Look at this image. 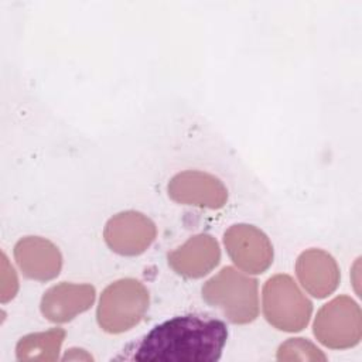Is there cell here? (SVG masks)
I'll return each mask as SVG.
<instances>
[{
    "label": "cell",
    "mask_w": 362,
    "mask_h": 362,
    "mask_svg": "<svg viewBox=\"0 0 362 362\" xmlns=\"http://www.w3.org/2000/svg\"><path fill=\"white\" fill-rule=\"evenodd\" d=\"M228 339L223 321L199 314L174 317L129 344L116 359L215 362Z\"/></svg>",
    "instance_id": "obj_1"
},
{
    "label": "cell",
    "mask_w": 362,
    "mask_h": 362,
    "mask_svg": "<svg viewBox=\"0 0 362 362\" xmlns=\"http://www.w3.org/2000/svg\"><path fill=\"white\" fill-rule=\"evenodd\" d=\"M257 280L225 266L202 286V298L232 324H249L259 315Z\"/></svg>",
    "instance_id": "obj_2"
},
{
    "label": "cell",
    "mask_w": 362,
    "mask_h": 362,
    "mask_svg": "<svg viewBox=\"0 0 362 362\" xmlns=\"http://www.w3.org/2000/svg\"><path fill=\"white\" fill-rule=\"evenodd\" d=\"M147 288L136 279H120L109 284L96 310L99 327L109 334H122L136 327L148 310Z\"/></svg>",
    "instance_id": "obj_3"
},
{
    "label": "cell",
    "mask_w": 362,
    "mask_h": 362,
    "mask_svg": "<svg viewBox=\"0 0 362 362\" xmlns=\"http://www.w3.org/2000/svg\"><path fill=\"white\" fill-rule=\"evenodd\" d=\"M262 303L267 322L286 332L305 328L313 314V303L288 274H276L264 283Z\"/></svg>",
    "instance_id": "obj_4"
},
{
    "label": "cell",
    "mask_w": 362,
    "mask_h": 362,
    "mask_svg": "<svg viewBox=\"0 0 362 362\" xmlns=\"http://www.w3.org/2000/svg\"><path fill=\"white\" fill-rule=\"evenodd\" d=\"M313 331L320 344L331 349H348L362 337V313L356 301L338 296L324 304L314 320Z\"/></svg>",
    "instance_id": "obj_5"
},
{
    "label": "cell",
    "mask_w": 362,
    "mask_h": 362,
    "mask_svg": "<svg viewBox=\"0 0 362 362\" xmlns=\"http://www.w3.org/2000/svg\"><path fill=\"white\" fill-rule=\"evenodd\" d=\"M230 260L245 273H264L273 263V246L267 235L253 225H232L223 235Z\"/></svg>",
    "instance_id": "obj_6"
},
{
    "label": "cell",
    "mask_w": 362,
    "mask_h": 362,
    "mask_svg": "<svg viewBox=\"0 0 362 362\" xmlns=\"http://www.w3.org/2000/svg\"><path fill=\"white\" fill-rule=\"evenodd\" d=\"M156 236L154 222L137 211L116 214L106 222L103 230L109 249L122 256L141 255L150 247Z\"/></svg>",
    "instance_id": "obj_7"
},
{
    "label": "cell",
    "mask_w": 362,
    "mask_h": 362,
    "mask_svg": "<svg viewBox=\"0 0 362 362\" xmlns=\"http://www.w3.org/2000/svg\"><path fill=\"white\" fill-rule=\"evenodd\" d=\"M168 195L173 201L209 209L223 208L228 189L219 178L202 171H182L168 182Z\"/></svg>",
    "instance_id": "obj_8"
},
{
    "label": "cell",
    "mask_w": 362,
    "mask_h": 362,
    "mask_svg": "<svg viewBox=\"0 0 362 362\" xmlns=\"http://www.w3.org/2000/svg\"><path fill=\"white\" fill-rule=\"evenodd\" d=\"M167 260L177 274L187 279H199L218 266L221 249L214 236L199 233L191 236L180 247L170 252Z\"/></svg>",
    "instance_id": "obj_9"
},
{
    "label": "cell",
    "mask_w": 362,
    "mask_h": 362,
    "mask_svg": "<svg viewBox=\"0 0 362 362\" xmlns=\"http://www.w3.org/2000/svg\"><path fill=\"white\" fill-rule=\"evenodd\" d=\"M14 259L27 279L38 281L55 279L62 267L59 249L40 236L20 239L14 246Z\"/></svg>",
    "instance_id": "obj_10"
},
{
    "label": "cell",
    "mask_w": 362,
    "mask_h": 362,
    "mask_svg": "<svg viewBox=\"0 0 362 362\" xmlns=\"http://www.w3.org/2000/svg\"><path fill=\"white\" fill-rule=\"evenodd\" d=\"M95 297L96 293L93 286L64 281L49 287L44 293L40 308L48 321L62 324L89 310Z\"/></svg>",
    "instance_id": "obj_11"
},
{
    "label": "cell",
    "mask_w": 362,
    "mask_h": 362,
    "mask_svg": "<svg viewBox=\"0 0 362 362\" xmlns=\"http://www.w3.org/2000/svg\"><path fill=\"white\" fill-rule=\"evenodd\" d=\"M296 274L301 286L315 298L332 294L341 279L335 259L321 249L303 252L296 262Z\"/></svg>",
    "instance_id": "obj_12"
},
{
    "label": "cell",
    "mask_w": 362,
    "mask_h": 362,
    "mask_svg": "<svg viewBox=\"0 0 362 362\" xmlns=\"http://www.w3.org/2000/svg\"><path fill=\"white\" fill-rule=\"evenodd\" d=\"M64 339L65 329L62 328L24 335L16 345V356L18 361H57Z\"/></svg>",
    "instance_id": "obj_13"
},
{
    "label": "cell",
    "mask_w": 362,
    "mask_h": 362,
    "mask_svg": "<svg viewBox=\"0 0 362 362\" xmlns=\"http://www.w3.org/2000/svg\"><path fill=\"white\" fill-rule=\"evenodd\" d=\"M279 361H327V356L305 338H290L279 346Z\"/></svg>",
    "instance_id": "obj_14"
}]
</instances>
